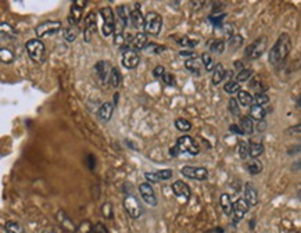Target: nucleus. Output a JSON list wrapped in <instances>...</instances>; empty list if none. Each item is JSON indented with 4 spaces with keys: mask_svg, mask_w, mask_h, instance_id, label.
<instances>
[{
    "mask_svg": "<svg viewBox=\"0 0 301 233\" xmlns=\"http://www.w3.org/2000/svg\"><path fill=\"white\" fill-rule=\"evenodd\" d=\"M229 129H230V132H232V133H236V135H243V132H242L240 127L236 125V124H232V125L229 127Z\"/></svg>",
    "mask_w": 301,
    "mask_h": 233,
    "instance_id": "nucleus-53",
    "label": "nucleus"
},
{
    "mask_svg": "<svg viewBox=\"0 0 301 233\" xmlns=\"http://www.w3.org/2000/svg\"><path fill=\"white\" fill-rule=\"evenodd\" d=\"M249 211V204L244 201V199H239L235 203H232V212H233V222L237 224L243 219L244 214Z\"/></svg>",
    "mask_w": 301,
    "mask_h": 233,
    "instance_id": "nucleus-13",
    "label": "nucleus"
},
{
    "mask_svg": "<svg viewBox=\"0 0 301 233\" xmlns=\"http://www.w3.org/2000/svg\"><path fill=\"white\" fill-rule=\"evenodd\" d=\"M180 172L186 178L196 179V181H205L208 178V171L203 167H183Z\"/></svg>",
    "mask_w": 301,
    "mask_h": 233,
    "instance_id": "nucleus-10",
    "label": "nucleus"
},
{
    "mask_svg": "<svg viewBox=\"0 0 301 233\" xmlns=\"http://www.w3.org/2000/svg\"><path fill=\"white\" fill-rule=\"evenodd\" d=\"M246 167H247V171L251 174V175H258L261 171H262V162H261L260 160H257V158H250V161L246 164Z\"/></svg>",
    "mask_w": 301,
    "mask_h": 233,
    "instance_id": "nucleus-24",
    "label": "nucleus"
},
{
    "mask_svg": "<svg viewBox=\"0 0 301 233\" xmlns=\"http://www.w3.org/2000/svg\"><path fill=\"white\" fill-rule=\"evenodd\" d=\"M220 204H221V207H222V211H224L226 215H230V214H232V201H230L229 194L224 193L222 196H221Z\"/></svg>",
    "mask_w": 301,
    "mask_h": 233,
    "instance_id": "nucleus-28",
    "label": "nucleus"
},
{
    "mask_svg": "<svg viewBox=\"0 0 301 233\" xmlns=\"http://www.w3.org/2000/svg\"><path fill=\"white\" fill-rule=\"evenodd\" d=\"M237 153H239V157H240V158L246 160V158L249 157V143L242 140V142L239 143V146H237Z\"/></svg>",
    "mask_w": 301,
    "mask_h": 233,
    "instance_id": "nucleus-41",
    "label": "nucleus"
},
{
    "mask_svg": "<svg viewBox=\"0 0 301 233\" xmlns=\"http://www.w3.org/2000/svg\"><path fill=\"white\" fill-rule=\"evenodd\" d=\"M92 232L93 233H107V229L106 226L103 225V224H96V225L92 228Z\"/></svg>",
    "mask_w": 301,
    "mask_h": 233,
    "instance_id": "nucleus-51",
    "label": "nucleus"
},
{
    "mask_svg": "<svg viewBox=\"0 0 301 233\" xmlns=\"http://www.w3.org/2000/svg\"><path fill=\"white\" fill-rule=\"evenodd\" d=\"M161 78H163V80L165 82V85H168V86H175V83H176L175 77L170 73H164V75Z\"/></svg>",
    "mask_w": 301,
    "mask_h": 233,
    "instance_id": "nucleus-48",
    "label": "nucleus"
},
{
    "mask_svg": "<svg viewBox=\"0 0 301 233\" xmlns=\"http://www.w3.org/2000/svg\"><path fill=\"white\" fill-rule=\"evenodd\" d=\"M179 56L180 57H195L196 58V53L195 52H180L179 53Z\"/></svg>",
    "mask_w": 301,
    "mask_h": 233,
    "instance_id": "nucleus-54",
    "label": "nucleus"
},
{
    "mask_svg": "<svg viewBox=\"0 0 301 233\" xmlns=\"http://www.w3.org/2000/svg\"><path fill=\"white\" fill-rule=\"evenodd\" d=\"M14 35V31L13 28L8 24H1L0 25V38L1 39H7V38H11Z\"/></svg>",
    "mask_w": 301,
    "mask_h": 233,
    "instance_id": "nucleus-40",
    "label": "nucleus"
},
{
    "mask_svg": "<svg viewBox=\"0 0 301 233\" xmlns=\"http://www.w3.org/2000/svg\"><path fill=\"white\" fill-rule=\"evenodd\" d=\"M129 21L136 29H142L143 24H145V17L139 8H133L129 13Z\"/></svg>",
    "mask_w": 301,
    "mask_h": 233,
    "instance_id": "nucleus-21",
    "label": "nucleus"
},
{
    "mask_svg": "<svg viewBox=\"0 0 301 233\" xmlns=\"http://www.w3.org/2000/svg\"><path fill=\"white\" fill-rule=\"evenodd\" d=\"M292 50V39L287 33H282L276 40L275 46L269 52V63L272 65H279Z\"/></svg>",
    "mask_w": 301,
    "mask_h": 233,
    "instance_id": "nucleus-1",
    "label": "nucleus"
},
{
    "mask_svg": "<svg viewBox=\"0 0 301 233\" xmlns=\"http://www.w3.org/2000/svg\"><path fill=\"white\" fill-rule=\"evenodd\" d=\"M210 50H211L212 53H215V54H222L225 52V42L221 39L212 40L211 43H210Z\"/></svg>",
    "mask_w": 301,
    "mask_h": 233,
    "instance_id": "nucleus-32",
    "label": "nucleus"
},
{
    "mask_svg": "<svg viewBox=\"0 0 301 233\" xmlns=\"http://www.w3.org/2000/svg\"><path fill=\"white\" fill-rule=\"evenodd\" d=\"M114 45L117 48H122L125 45V36L122 32H115V38H114Z\"/></svg>",
    "mask_w": 301,
    "mask_h": 233,
    "instance_id": "nucleus-50",
    "label": "nucleus"
},
{
    "mask_svg": "<svg viewBox=\"0 0 301 233\" xmlns=\"http://www.w3.org/2000/svg\"><path fill=\"white\" fill-rule=\"evenodd\" d=\"M93 32H96V14L90 11L85 18V40L86 42H90Z\"/></svg>",
    "mask_w": 301,
    "mask_h": 233,
    "instance_id": "nucleus-17",
    "label": "nucleus"
},
{
    "mask_svg": "<svg viewBox=\"0 0 301 233\" xmlns=\"http://www.w3.org/2000/svg\"><path fill=\"white\" fill-rule=\"evenodd\" d=\"M265 114H267V111H265V108H264L262 105L255 104L250 108V118H252V120L264 121Z\"/></svg>",
    "mask_w": 301,
    "mask_h": 233,
    "instance_id": "nucleus-25",
    "label": "nucleus"
},
{
    "mask_svg": "<svg viewBox=\"0 0 301 233\" xmlns=\"http://www.w3.org/2000/svg\"><path fill=\"white\" fill-rule=\"evenodd\" d=\"M108 82L113 88H118L121 85V73L118 68L113 67L111 68V73H110V77H108Z\"/></svg>",
    "mask_w": 301,
    "mask_h": 233,
    "instance_id": "nucleus-26",
    "label": "nucleus"
},
{
    "mask_svg": "<svg viewBox=\"0 0 301 233\" xmlns=\"http://www.w3.org/2000/svg\"><path fill=\"white\" fill-rule=\"evenodd\" d=\"M124 207L126 209V212L129 214L130 218L138 219L143 214V207L139 203L136 197H133L132 194H126V197L124 199Z\"/></svg>",
    "mask_w": 301,
    "mask_h": 233,
    "instance_id": "nucleus-6",
    "label": "nucleus"
},
{
    "mask_svg": "<svg viewBox=\"0 0 301 233\" xmlns=\"http://www.w3.org/2000/svg\"><path fill=\"white\" fill-rule=\"evenodd\" d=\"M229 110H230V113L233 114L235 117L240 115V108H239V103H237L236 99H230L229 100Z\"/></svg>",
    "mask_w": 301,
    "mask_h": 233,
    "instance_id": "nucleus-44",
    "label": "nucleus"
},
{
    "mask_svg": "<svg viewBox=\"0 0 301 233\" xmlns=\"http://www.w3.org/2000/svg\"><path fill=\"white\" fill-rule=\"evenodd\" d=\"M42 233H56V232H54L53 229H46V231H43Z\"/></svg>",
    "mask_w": 301,
    "mask_h": 233,
    "instance_id": "nucleus-56",
    "label": "nucleus"
},
{
    "mask_svg": "<svg viewBox=\"0 0 301 233\" xmlns=\"http://www.w3.org/2000/svg\"><path fill=\"white\" fill-rule=\"evenodd\" d=\"M175 127L180 132H189L192 129V124L187 120H185V118H178V120L175 121Z\"/></svg>",
    "mask_w": 301,
    "mask_h": 233,
    "instance_id": "nucleus-36",
    "label": "nucleus"
},
{
    "mask_svg": "<svg viewBox=\"0 0 301 233\" xmlns=\"http://www.w3.org/2000/svg\"><path fill=\"white\" fill-rule=\"evenodd\" d=\"M242 43H243V38H242L240 35H235V36H230V38H229V46L233 49V50L240 48Z\"/></svg>",
    "mask_w": 301,
    "mask_h": 233,
    "instance_id": "nucleus-42",
    "label": "nucleus"
},
{
    "mask_svg": "<svg viewBox=\"0 0 301 233\" xmlns=\"http://www.w3.org/2000/svg\"><path fill=\"white\" fill-rule=\"evenodd\" d=\"M76 36H78V29H76V26H68V28H65L64 29V39L67 40V42H70V43H73L74 40L76 39Z\"/></svg>",
    "mask_w": 301,
    "mask_h": 233,
    "instance_id": "nucleus-34",
    "label": "nucleus"
},
{
    "mask_svg": "<svg viewBox=\"0 0 301 233\" xmlns=\"http://www.w3.org/2000/svg\"><path fill=\"white\" fill-rule=\"evenodd\" d=\"M111 65L108 61H99L96 67H95V73H96V77H98L99 82L101 85H106L108 82V77H110V73H111Z\"/></svg>",
    "mask_w": 301,
    "mask_h": 233,
    "instance_id": "nucleus-11",
    "label": "nucleus"
},
{
    "mask_svg": "<svg viewBox=\"0 0 301 233\" xmlns=\"http://www.w3.org/2000/svg\"><path fill=\"white\" fill-rule=\"evenodd\" d=\"M149 52V53H155V54H158V53H161L164 50L163 46H158V45H155V43H150V45H146V48H145Z\"/></svg>",
    "mask_w": 301,
    "mask_h": 233,
    "instance_id": "nucleus-49",
    "label": "nucleus"
},
{
    "mask_svg": "<svg viewBox=\"0 0 301 233\" xmlns=\"http://www.w3.org/2000/svg\"><path fill=\"white\" fill-rule=\"evenodd\" d=\"M252 128H254V127H252V121L249 115H244V117L240 118V129H242L243 135L244 133H246V135L252 133Z\"/></svg>",
    "mask_w": 301,
    "mask_h": 233,
    "instance_id": "nucleus-27",
    "label": "nucleus"
},
{
    "mask_svg": "<svg viewBox=\"0 0 301 233\" xmlns=\"http://www.w3.org/2000/svg\"><path fill=\"white\" fill-rule=\"evenodd\" d=\"M252 77V70H242L240 73H237L236 82H246Z\"/></svg>",
    "mask_w": 301,
    "mask_h": 233,
    "instance_id": "nucleus-43",
    "label": "nucleus"
},
{
    "mask_svg": "<svg viewBox=\"0 0 301 233\" xmlns=\"http://www.w3.org/2000/svg\"><path fill=\"white\" fill-rule=\"evenodd\" d=\"M237 96H239V103L244 107H249L252 103V96L249 92H244V90H239L237 92Z\"/></svg>",
    "mask_w": 301,
    "mask_h": 233,
    "instance_id": "nucleus-33",
    "label": "nucleus"
},
{
    "mask_svg": "<svg viewBox=\"0 0 301 233\" xmlns=\"http://www.w3.org/2000/svg\"><path fill=\"white\" fill-rule=\"evenodd\" d=\"M267 46H268L267 38H265V36L258 38L255 42H252L250 46H247L246 52H244V56H246V58H249V60H255V58H258V57H261L265 53Z\"/></svg>",
    "mask_w": 301,
    "mask_h": 233,
    "instance_id": "nucleus-3",
    "label": "nucleus"
},
{
    "mask_svg": "<svg viewBox=\"0 0 301 233\" xmlns=\"http://www.w3.org/2000/svg\"><path fill=\"white\" fill-rule=\"evenodd\" d=\"M13 60H14V54H13L11 50H8L6 48L0 49V63L10 64V63H13Z\"/></svg>",
    "mask_w": 301,
    "mask_h": 233,
    "instance_id": "nucleus-31",
    "label": "nucleus"
},
{
    "mask_svg": "<svg viewBox=\"0 0 301 233\" xmlns=\"http://www.w3.org/2000/svg\"><path fill=\"white\" fill-rule=\"evenodd\" d=\"M56 218H57V222L60 224V226H61L64 231H67V232H75V231H76V226L74 225V222L71 221V218L68 217L63 209H61V211H58Z\"/></svg>",
    "mask_w": 301,
    "mask_h": 233,
    "instance_id": "nucleus-18",
    "label": "nucleus"
},
{
    "mask_svg": "<svg viewBox=\"0 0 301 233\" xmlns=\"http://www.w3.org/2000/svg\"><path fill=\"white\" fill-rule=\"evenodd\" d=\"M224 90H225L226 93H229V95H235V93H237V92L240 90V85H239V82H236V80H228V82L225 83V86H224Z\"/></svg>",
    "mask_w": 301,
    "mask_h": 233,
    "instance_id": "nucleus-35",
    "label": "nucleus"
},
{
    "mask_svg": "<svg viewBox=\"0 0 301 233\" xmlns=\"http://www.w3.org/2000/svg\"><path fill=\"white\" fill-rule=\"evenodd\" d=\"M176 147H178L180 153H186L189 155H197L199 154V147L190 136L179 137L176 140Z\"/></svg>",
    "mask_w": 301,
    "mask_h": 233,
    "instance_id": "nucleus-8",
    "label": "nucleus"
},
{
    "mask_svg": "<svg viewBox=\"0 0 301 233\" xmlns=\"http://www.w3.org/2000/svg\"><path fill=\"white\" fill-rule=\"evenodd\" d=\"M139 192H140L142 199L146 201L149 206H151V207L157 206V197H155L154 189L151 187L150 183H142L139 186Z\"/></svg>",
    "mask_w": 301,
    "mask_h": 233,
    "instance_id": "nucleus-12",
    "label": "nucleus"
},
{
    "mask_svg": "<svg viewBox=\"0 0 301 233\" xmlns=\"http://www.w3.org/2000/svg\"><path fill=\"white\" fill-rule=\"evenodd\" d=\"M163 26V18L158 13L155 11H150L147 13V16L145 17V24H143V29L146 35H158L161 31Z\"/></svg>",
    "mask_w": 301,
    "mask_h": 233,
    "instance_id": "nucleus-2",
    "label": "nucleus"
},
{
    "mask_svg": "<svg viewBox=\"0 0 301 233\" xmlns=\"http://www.w3.org/2000/svg\"><path fill=\"white\" fill-rule=\"evenodd\" d=\"M164 73H165V68H164L163 65H157L154 70H153V74H154V77H157V78H161Z\"/></svg>",
    "mask_w": 301,
    "mask_h": 233,
    "instance_id": "nucleus-52",
    "label": "nucleus"
},
{
    "mask_svg": "<svg viewBox=\"0 0 301 233\" xmlns=\"http://www.w3.org/2000/svg\"><path fill=\"white\" fill-rule=\"evenodd\" d=\"M244 201L249 204V207H254L258 204V192L252 183H246L244 186Z\"/></svg>",
    "mask_w": 301,
    "mask_h": 233,
    "instance_id": "nucleus-16",
    "label": "nucleus"
},
{
    "mask_svg": "<svg viewBox=\"0 0 301 233\" xmlns=\"http://www.w3.org/2000/svg\"><path fill=\"white\" fill-rule=\"evenodd\" d=\"M100 16L103 18V28H101V32H103V35L107 38V36H110V35L115 31V20H114L113 8L111 7L100 8Z\"/></svg>",
    "mask_w": 301,
    "mask_h": 233,
    "instance_id": "nucleus-5",
    "label": "nucleus"
},
{
    "mask_svg": "<svg viewBox=\"0 0 301 233\" xmlns=\"http://www.w3.org/2000/svg\"><path fill=\"white\" fill-rule=\"evenodd\" d=\"M185 67H186L189 71H192L193 74H200V63L196 60V58H190L185 63Z\"/></svg>",
    "mask_w": 301,
    "mask_h": 233,
    "instance_id": "nucleus-38",
    "label": "nucleus"
},
{
    "mask_svg": "<svg viewBox=\"0 0 301 233\" xmlns=\"http://www.w3.org/2000/svg\"><path fill=\"white\" fill-rule=\"evenodd\" d=\"M85 6H86L85 0H75L74 1L73 6H71V13H70V17H68V23L71 24V26H76L79 24Z\"/></svg>",
    "mask_w": 301,
    "mask_h": 233,
    "instance_id": "nucleus-9",
    "label": "nucleus"
},
{
    "mask_svg": "<svg viewBox=\"0 0 301 233\" xmlns=\"http://www.w3.org/2000/svg\"><path fill=\"white\" fill-rule=\"evenodd\" d=\"M113 111H114L113 104H111L110 102H106V103H103L101 107L99 108V118L101 121H104V122H107V121H110V118H111Z\"/></svg>",
    "mask_w": 301,
    "mask_h": 233,
    "instance_id": "nucleus-22",
    "label": "nucleus"
},
{
    "mask_svg": "<svg viewBox=\"0 0 301 233\" xmlns=\"http://www.w3.org/2000/svg\"><path fill=\"white\" fill-rule=\"evenodd\" d=\"M101 212H103L104 217L111 219V218H113V206H111L110 203H104L103 207H101Z\"/></svg>",
    "mask_w": 301,
    "mask_h": 233,
    "instance_id": "nucleus-47",
    "label": "nucleus"
},
{
    "mask_svg": "<svg viewBox=\"0 0 301 233\" xmlns=\"http://www.w3.org/2000/svg\"><path fill=\"white\" fill-rule=\"evenodd\" d=\"M252 100H255L257 105H262V104H267V103H269V97L267 96L265 93H257L255 97H254Z\"/></svg>",
    "mask_w": 301,
    "mask_h": 233,
    "instance_id": "nucleus-46",
    "label": "nucleus"
},
{
    "mask_svg": "<svg viewBox=\"0 0 301 233\" xmlns=\"http://www.w3.org/2000/svg\"><path fill=\"white\" fill-rule=\"evenodd\" d=\"M235 68L237 70V73H240L242 70H244L243 64H242V61H235Z\"/></svg>",
    "mask_w": 301,
    "mask_h": 233,
    "instance_id": "nucleus-55",
    "label": "nucleus"
},
{
    "mask_svg": "<svg viewBox=\"0 0 301 233\" xmlns=\"http://www.w3.org/2000/svg\"><path fill=\"white\" fill-rule=\"evenodd\" d=\"M262 153H264V146L261 145V143L251 142V143L249 145V155H250L251 158H257V157L261 155Z\"/></svg>",
    "mask_w": 301,
    "mask_h": 233,
    "instance_id": "nucleus-29",
    "label": "nucleus"
},
{
    "mask_svg": "<svg viewBox=\"0 0 301 233\" xmlns=\"http://www.w3.org/2000/svg\"><path fill=\"white\" fill-rule=\"evenodd\" d=\"M117 14H118L120 21H121V26L122 28H125V26L128 25V20H129V11H128V8L125 7V6H118Z\"/></svg>",
    "mask_w": 301,
    "mask_h": 233,
    "instance_id": "nucleus-30",
    "label": "nucleus"
},
{
    "mask_svg": "<svg viewBox=\"0 0 301 233\" xmlns=\"http://www.w3.org/2000/svg\"><path fill=\"white\" fill-rule=\"evenodd\" d=\"M147 45V35L143 32L136 33L133 38H132V42H130V50L133 52H138V50H143L146 48Z\"/></svg>",
    "mask_w": 301,
    "mask_h": 233,
    "instance_id": "nucleus-20",
    "label": "nucleus"
},
{
    "mask_svg": "<svg viewBox=\"0 0 301 233\" xmlns=\"http://www.w3.org/2000/svg\"><path fill=\"white\" fill-rule=\"evenodd\" d=\"M172 175H174L172 169H161L158 172H146L145 178L147 181H150V183H158L161 181H167L172 178Z\"/></svg>",
    "mask_w": 301,
    "mask_h": 233,
    "instance_id": "nucleus-15",
    "label": "nucleus"
},
{
    "mask_svg": "<svg viewBox=\"0 0 301 233\" xmlns=\"http://www.w3.org/2000/svg\"><path fill=\"white\" fill-rule=\"evenodd\" d=\"M6 231L8 233H24V228L20 225L18 222H14V221H10L6 224Z\"/></svg>",
    "mask_w": 301,
    "mask_h": 233,
    "instance_id": "nucleus-39",
    "label": "nucleus"
},
{
    "mask_svg": "<svg viewBox=\"0 0 301 233\" xmlns=\"http://www.w3.org/2000/svg\"><path fill=\"white\" fill-rule=\"evenodd\" d=\"M172 190H174L175 196H178L179 199L189 200V197H190V189H189V186H187L183 181H176V182L172 185Z\"/></svg>",
    "mask_w": 301,
    "mask_h": 233,
    "instance_id": "nucleus-19",
    "label": "nucleus"
},
{
    "mask_svg": "<svg viewBox=\"0 0 301 233\" xmlns=\"http://www.w3.org/2000/svg\"><path fill=\"white\" fill-rule=\"evenodd\" d=\"M179 43L182 46H186V48H195L196 45L199 43V40L190 39L189 36H183V38L179 40Z\"/></svg>",
    "mask_w": 301,
    "mask_h": 233,
    "instance_id": "nucleus-45",
    "label": "nucleus"
},
{
    "mask_svg": "<svg viewBox=\"0 0 301 233\" xmlns=\"http://www.w3.org/2000/svg\"><path fill=\"white\" fill-rule=\"evenodd\" d=\"M140 63V57L136 52L133 50H128L122 54V65L128 70H133L136 68Z\"/></svg>",
    "mask_w": 301,
    "mask_h": 233,
    "instance_id": "nucleus-14",
    "label": "nucleus"
},
{
    "mask_svg": "<svg viewBox=\"0 0 301 233\" xmlns=\"http://www.w3.org/2000/svg\"><path fill=\"white\" fill-rule=\"evenodd\" d=\"M61 29V23L60 21H45L41 25L36 26L35 32L38 38H45V36H50L54 35Z\"/></svg>",
    "mask_w": 301,
    "mask_h": 233,
    "instance_id": "nucleus-7",
    "label": "nucleus"
},
{
    "mask_svg": "<svg viewBox=\"0 0 301 233\" xmlns=\"http://www.w3.org/2000/svg\"><path fill=\"white\" fill-rule=\"evenodd\" d=\"M25 49L28 52V56L31 57L35 63H42L45 60V45L39 39H31L26 42Z\"/></svg>",
    "mask_w": 301,
    "mask_h": 233,
    "instance_id": "nucleus-4",
    "label": "nucleus"
},
{
    "mask_svg": "<svg viewBox=\"0 0 301 233\" xmlns=\"http://www.w3.org/2000/svg\"><path fill=\"white\" fill-rule=\"evenodd\" d=\"M201 61H203V65H204V68H205V71H214V68H215V63H214L212 57L210 56L208 53H204L203 56H201Z\"/></svg>",
    "mask_w": 301,
    "mask_h": 233,
    "instance_id": "nucleus-37",
    "label": "nucleus"
},
{
    "mask_svg": "<svg viewBox=\"0 0 301 233\" xmlns=\"http://www.w3.org/2000/svg\"><path fill=\"white\" fill-rule=\"evenodd\" d=\"M225 77H226V71H225L224 65L222 64L215 65L214 74H212V83H214V85H218V83L222 82V79H224Z\"/></svg>",
    "mask_w": 301,
    "mask_h": 233,
    "instance_id": "nucleus-23",
    "label": "nucleus"
}]
</instances>
